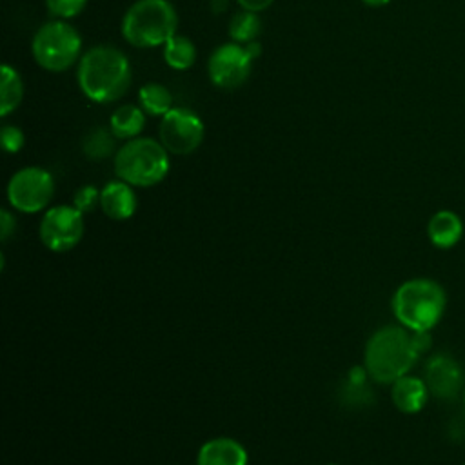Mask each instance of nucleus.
I'll return each instance as SVG.
<instances>
[{"label":"nucleus","instance_id":"393cba45","mask_svg":"<svg viewBox=\"0 0 465 465\" xmlns=\"http://www.w3.org/2000/svg\"><path fill=\"white\" fill-rule=\"evenodd\" d=\"M0 140L5 153H18L24 147L25 136L16 125H4L0 131Z\"/></svg>","mask_w":465,"mask_h":465},{"label":"nucleus","instance_id":"f8f14e48","mask_svg":"<svg viewBox=\"0 0 465 465\" xmlns=\"http://www.w3.org/2000/svg\"><path fill=\"white\" fill-rule=\"evenodd\" d=\"M138 205L133 185L124 180L107 182L100 191V207L111 220H127L134 214Z\"/></svg>","mask_w":465,"mask_h":465},{"label":"nucleus","instance_id":"9b49d317","mask_svg":"<svg viewBox=\"0 0 465 465\" xmlns=\"http://www.w3.org/2000/svg\"><path fill=\"white\" fill-rule=\"evenodd\" d=\"M423 380L430 396L445 401L456 400L465 389V371L461 363L447 352H436L427 360Z\"/></svg>","mask_w":465,"mask_h":465},{"label":"nucleus","instance_id":"6ab92c4d","mask_svg":"<svg viewBox=\"0 0 465 465\" xmlns=\"http://www.w3.org/2000/svg\"><path fill=\"white\" fill-rule=\"evenodd\" d=\"M163 60L171 69L185 71L196 60V47L187 36L174 35L163 44Z\"/></svg>","mask_w":465,"mask_h":465},{"label":"nucleus","instance_id":"a878e982","mask_svg":"<svg viewBox=\"0 0 465 465\" xmlns=\"http://www.w3.org/2000/svg\"><path fill=\"white\" fill-rule=\"evenodd\" d=\"M15 227H16L15 216L7 209H2L0 211V236H2V242L9 240V236L15 232Z\"/></svg>","mask_w":465,"mask_h":465},{"label":"nucleus","instance_id":"bb28decb","mask_svg":"<svg viewBox=\"0 0 465 465\" xmlns=\"http://www.w3.org/2000/svg\"><path fill=\"white\" fill-rule=\"evenodd\" d=\"M411 338H412V345H414V349L420 356L429 351V347H430V331H411Z\"/></svg>","mask_w":465,"mask_h":465},{"label":"nucleus","instance_id":"473e14b6","mask_svg":"<svg viewBox=\"0 0 465 465\" xmlns=\"http://www.w3.org/2000/svg\"><path fill=\"white\" fill-rule=\"evenodd\" d=\"M463 465H465V463H463Z\"/></svg>","mask_w":465,"mask_h":465},{"label":"nucleus","instance_id":"f03ea898","mask_svg":"<svg viewBox=\"0 0 465 465\" xmlns=\"http://www.w3.org/2000/svg\"><path fill=\"white\" fill-rule=\"evenodd\" d=\"M420 354L416 352L411 331L398 325H383L365 343L363 367L369 378L378 383H392L411 372Z\"/></svg>","mask_w":465,"mask_h":465},{"label":"nucleus","instance_id":"4be33fe9","mask_svg":"<svg viewBox=\"0 0 465 465\" xmlns=\"http://www.w3.org/2000/svg\"><path fill=\"white\" fill-rule=\"evenodd\" d=\"M47 11L56 18H73L85 7L87 0H44Z\"/></svg>","mask_w":465,"mask_h":465},{"label":"nucleus","instance_id":"5701e85b","mask_svg":"<svg viewBox=\"0 0 465 465\" xmlns=\"http://www.w3.org/2000/svg\"><path fill=\"white\" fill-rule=\"evenodd\" d=\"M73 205L84 214L91 213L96 205H100V191L94 185H82L73 196Z\"/></svg>","mask_w":465,"mask_h":465},{"label":"nucleus","instance_id":"0eeeda50","mask_svg":"<svg viewBox=\"0 0 465 465\" xmlns=\"http://www.w3.org/2000/svg\"><path fill=\"white\" fill-rule=\"evenodd\" d=\"M54 194V180L42 167H24L7 183V200L20 213H38L45 209Z\"/></svg>","mask_w":465,"mask_h":465},{"label":"nucleus","instance_id":"7c9ffc66","mask_svg":"<svg viewBox=\"0 0 465 465\" xmlns=\"http://www.w3.org/2000/svg\"><path fill=\"white\" fill-rule=\"evenodd\" d=\"M461 401H463V409H465V389H463V392H461Z\"/></svg>","mask_w":465,"mask_h":465},{"label":"nucleus","instance_id":"20e7f679","mask_svg":"<svg viewBox=\"0 0 465 465\" xmlns=\"http://www.w3.org/2000/svg\"><path fill=\"white\" fill-rule=\"evenodd\" d=\"M178 15L169 0H136L122 18V36L134 47H158L176 35Z\"/></svg>","mask_w":465,"mask_h":465},{"label":"nucleus","instance_id":"9d476101","mask_svg":"<svg viewBox=\"0 0 465 465\" xmlns=\"http://www.w3.org/2000/svg\"><path fill=\"white\" fill-rule=\"evenodd\" d=\"M252 60L245 45L238 42L222 44L207 60L209 80L220 89H236L249 78Z\"/></svg>","mask_w":465,"mask_h":465},{"label":"nucleus","instance_id":"412c9836","mask_svg":"<svg viewBox=\"0 0 465 465\" xmlns=\"http://www.w3.org/2000/svg\"><path fill=\"white\" fill-rule=\"evenodd\" d=\"M116 138L111 129L105 131L102 127L91 131L85 138H84V143H82V149H84V154L91 160H102V158H107L111 153H113V145H114V140Z\"/></svg>","mask_w":465,"mask_h":465},{"label":"nucleus","instance_id":"aec40b11","mask_svg":"<svg viewBox=\"0 0 465 465\" xmlns=\"http://www.w3.org/2000/svg\"><path fill=\"white\" fill-rule=\"evenodd\" d=\"M262 31V22L256 13L252 11H238L229 20V36L232 42L238 44H249L252 42Z\"/></svg>","mask_w":465,"mask_h":465},{"label":"nucleus","instance_id":"c756f323","mask_svg":"<svg viewBox=\"0 0 465 465\" xmlns=\"http://www.w3.org/2000/svg\"><path fill=\"white\" fill-rule=\"evenodd\" d=\"M365 5H369V7H383V5H387L391 0H361Z\"/></svg>","mask_w":465,"mask_h":465},{"label":"nucleus","instance_id":"f257e3e1","mask_svg":"<svg viewBox=\"0 0 465 465\" xmlns=\"http://www.w3.org/2000/svg\"><path fill=\"white\" fill-rule=\"evenodd\" d=\"M76 78L80 91L89 100L109 104L127 93L131 85V65L120 49L96 45L82 54Z\"/></svg>","mask_w":465,"mask_h":465},{"label":"nucleus","instance_id":"cd10ccee","mask_svg":"<svg viewBox=\"0 0 465 465\" xmlns=\"http://www.w3.org/2000/svg\"><path fill=\"white\" fill-rule=\"evenodd\" d=\"M238 5L245 11H252V13H260L263 9H267L274 0H236Z\"/></svg>","mask_w":465,"mask_h":465},{"label":"nucleus","instance_id":"f3484780","mask_svg":"<svg viewBox=\"0 0 465 465\" xmlns=\"http://www.w3.org/2000/svg\"><path fill=\"white\" fill-rule=\"evenodd\" d=\"M24 96V84L18 71L7 64L0 67V116L15 111Z\"/></svg>","mask_w":465,"mask_h":465},{"label":"nucleus","instance_id":"6e6552de","mask_svg":"<svg viewBox=\"0 0 465 465\" xmlns=\"http://www.w3.org/2000/svg\"><path fill=\"white\" fill-rule=\"evenodd\" d=\"M158 134L167 153L189 154L200 147L205 127L202 118L194 111L187 107H173L162 116Z\"/></svg>","mask_w":465,"mask_h":465},{"label":"nucleus","instance_id":"7ed1b4c3","mask_svg":"<svg viewBox=\"0 0 465 465\" xmlns=\"http://www.w3.org/2000/svg\"><path fill=\"white\" fill-rule=\"evenodd\" d=\"M391 307L401 327L409 331H432L443 318L447 292L432 278H411L398 285Z\"/></svg>","mask_w":465,"mask_h":465},{"label":"nucleus","instance_id":"c85d7f7f","mask_svg":"<svg viewBox=\"0 0 465 465\" xmlns=\"http://www.w3.org/2000/svg\"><path fill=\"white\" fill-rule=\"evenodd\" d=\"M245 49H247V53H249L252 58H256V56L262 53V47H260V44H258L256 40L245 44Z\"/></svg>","mask_w":465,"mask_h":465},{"label":"nucleus","instance_id":"ddd939ff","mask_svg":"<svg viewBox=\"0 0 465 465\" xmlns=\"http://www.w3.org/2000/svg\"><path fill=\"white\" fill-rule=\"evenodd\" d=\"M429 389L423 378L411 372L391 383V400L394 407L403 414L420 412L429 401Z\"/></svg>","mask_w":465,"mask_h":465},{"label":"nucleus","instance_id":"39448f33","mask_svg":"<svg viewBox=\"0 0 465 465\" xmlns=\"http://www.w3.org/2000/svg\"><path fill=\"white\" fill-rule=\"evenodd\" d=\"M114 173L133 187H153L169 173V153L162 142L136 136L116 151Z\"/></svg>","mask_w":465,"mask_h":465},{"label":"nucleus","instance_id":"a211bd4d","mask_svg":"<svg viewBox=\"0 0 465 465\" xmlns=\"http://www.w3.org/2000/svg\"><path fill=\"white\" fill-rule=\"evenodd\" d=\"M138 102L140 107L151 116H163L173 109L171 91L158 82H149L142 85L138 91Z\"/></svg>","mask_w":465,"mask_h":465},{"label":"nucleus","instance_id":"2f4dec72","mask_svg":"<svg viewBox=\"0 0 465 465\" xmlns=\"http://www.w3.org/2000/svg\"><path fill=\"white\" fill-rule=\"evenodd\" d=\"M329 465H336V463H329Z\"/></svg>","mask_w":465,"mask_h":465},{"label":"nucleus","instance_id":"2eb2a0df","mask_svg":"<svg viewBox=\"0 0 465 465\" xmlns=\"http://www.w3.org/2000/svg\"><path fill=\"white\" fill-rule=\"evenodd\" d=\"M429 242L438 249L454 247L463 236V220L450 209L436 211L427 222Z\"/></svg>","mask_w":465,"mask_h":465},{"label":"nucleus","instance_id":"b1692460","mask_svg":"<svg viewBox=\"0 0 465 465\" xmlns=\"http://www.w3.org/2000/svg\"><path fill=\"white\" fill-rule=\"evenodd\" d=\"M341 400H347L349 405H365L369 400H372V392L365 385V381L347 380V383L343 387Z\"/></svg>","mask_w":465,"mask_h":465},{"label":"nucleus","instance_id":"dca6fc26","mask_svg":"<svg viewBox=\"0 0 465 465\" xmlns=\"http://www.w3.org/2000/svg\"><path fill=\"white\" fill-rule=\"evenodd\" d=\"M145 125V111L138 105L125 104L120 105L109 120L111 133L120 140H133L136 138Z\"/></svg>","mask_w":465,"mask_h":465},{"label":"nucleus","instance_id":"1a4fd4ad","mask_svg":"<svg viewBox=\"0 0 465 465\" xmlns=\"http://www.w3.org/2000/svg\"><path fill=\"white\" fill-rule=\"evenodd\" d=\"M84 229V213L74 205H54L42 216L38 236L49 251L65 252L78 245Z\"/></svg>","mask_w":465,"mask_h":465},{"label":"nucleus","instance_id":"423d86ee","mask_svg":"<svg viewBox=\"0 0 465 465\" xmlns=\"http://www.w3.org/2000/svg\"><path fill=\"white\" fill-rule=\"evenodd\" d=\"M35 62L51 73H62L73 67L80 58L82 38L78 31L65 20H51L38 27L33 36Z\"/></svg>","mask_w":465,"mask_h":465},{"label":"nucleus","instance_id":"4468645a","mask_svg":"<svg viewBox=\"0 0 465 465\" xmlns=\"http://www.w3.org/2000/svg\"><path fill=\"white\" fill-rule=\"evenodd\" d=\"M243 445L232 438L220 436L205 441L196 456V465H247Z\"/></svg>","mask_w":465,"mask_h":465}]
</instances>
